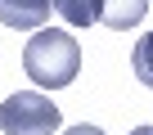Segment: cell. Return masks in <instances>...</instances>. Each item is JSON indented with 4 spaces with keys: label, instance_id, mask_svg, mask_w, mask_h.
I'll use <instances>...</instances> for the list:
<instances>
[{
    "label": "cell",
    "instance_id": "6da1fadb",
    "mask_svg": "<svg viewBox=\"0 0 153 135\" xmlns=\"http://www.w3.org/2000/svg\"><path fill=\"white\" fill-rule=\"evenodd\" d=\"M23 72L41 86V90H63L81 72V45L63 27H41L27 45H23Z\"/></svg>",
    "mask_w": 153,
    "mask_h": 135
},
{
    "label": "cell",
    "instance_id": "7a4b0ae2",
    "mask_svg": "<svg viewBox=\"0 0 153 135\" xmlns=\"http://www.w3.org/2000/svg\"><path fill=\"white\" fill-rule=\"evenodd\" d=\"M63 126V113L41 90H18L0 104V131L5 135H54Z\"/></svg>",
    "mask_w": 153,
    "mask_h": 135
},
{
    "label": "cell",
    "instance_id": "3957f363",
    "mask_svg": "<svg viewBox=\"0 0 153 135\" xmlns=\"http://www.w3.org/2000/svg\"><path fill=\"white\" fill-rule=\"evenodd\" d=\"M54 0H0V23L14 32H41L50 23Z\"/></svg>",
    "mask_w": 153,
    "mask_h": 135
},
{
    "label": "cell",
    "instance_id": "277c9868",
    "mask_svg": "<svg viewBox=\"0 0 153 135\" xmlns=\"http://www.w3.org/2000/svg\"><path fill=\"white\" fill-rule=\"evenodd\" d=\"M144 14H149V0H99V23L113 27V32L135 27Z\"/></svg>",
    "mask_w": 153,
    "mask_h": 135
},
{
    "label": "cell",
    "instance_id": "5b68a950",
    "mask_svg": "<svg viewBox=\"0 0 153 135\" xmlns=\"http://www.w3.org/2000/svg\"><path fill=\"white\" fill-rule=\"evenodd\" d=\"M54 14L68 27H90L99 23V0H54Z\"/></svg>",
    "mask_w": 153,
    "mask_h": 135
},
{
    "label": "cell",
    "instance_id": "8992f818",
    "mask_svg": "<svg viewBox=\"0 0 153 135\" xmlns=\"http://www.w3.org/2000/svg\"><path fill=\"white\" fill-rule=\"evenodd\" d=\"M131 68H135V77L153 90V32H144L135 41V54H131Z\"/></svg>",
    "mask_w": 153,
    "mask_h": 135
},
{
    "label": "cell",
    "instance_id": "52a82bcc",
    "mask_svg": "<svg viewBox=\"0 0 153 135\" xmlns=\"http://www.w3.org/2000/svg\"><path fill=\"white\" fill-rule=\"evenodd\" d=\"M63 135H104V131H99V126H86V122H81V126H68Z\"/></svg>",
    "mask_w": 153,
    "mask_h": 135
},
{
    "label": "cell",
    "instance_id": "ba28073f",
    "mask_svg": "<svg viewBox=\"0 0 153 135\" xmlns=\"http://www.w3.org/2000/svg\"><path fill=\"white\" fill-rule=\"evenodd\" d=\"M131 135H153V126H135V131H131Z\"/></svg>",
    "mask_w": 153,
    "mask_h": 135
}]
</instances>
